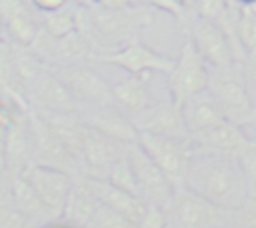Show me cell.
<instances>
[{
    "label": "cell",
    "mask_w": 256,
    "mask_h": 228,
    "mask_svg": "<svg viewBox=\"0 0 256 228\" xmlns=\"http://www.w3.org/2000/svg\"><path fill=\"white\" fill-rule=\"evenodd\" d=\"M76 26H78L76 12L66 10V8H60L56 12H48L46 18L42 20V28L54 38H64V36L76 32Z\"/></svg>",
    "instance_id": "603a6c76"
},
{
    "label": "cell",
    "mask_w": 256,
    "mask_h": 228,
    "mask_svg": "<svg viewBox=\"0 0 256 228\" xmlns=\"http://www.w3.org/2000/svg\"><path fill=\"white\" fill-rule=\"evenodd\" d=\"M90 180H92L94 190H96V194L100 198V204H104V206L112 208L114 212L126 216L134 224H138L144 218V214L148 210V204L140 196L126 192V190L114 186L108 180H98V178H90Z\"/></svg>",
    "instance_id": "44dd1931"
},
{
    "label": "cell",
    "mask_w": 256,
    "mask_h": 228,
    "mask_svg": "<svg viewBox=\"0 0 256 228\" xmlns=\"http://www.w3.org/2000/svg\"><path fill=\"white\" fill-rule=\"evenodd\" d=\"M24 178L32 184V188L48 206V210L60 220L76 178L68 172L48 168V166H36V164L28 166V170L24 172Z\"/></svg>",
    "instance_id": "30bf717a"
},
{
    "label": "cell",
    "mask_w": 256,
    "mask_h": 228,
    "mask_svg": "<svg viewBox=\"0 0 256 228\" xmlns=\"http://www.w3.org/2000/svg\"><path fill=\"white\" fill-rule=\"evenodd\" d=\"M228 228H256V198H250L242 208L228 212Z\"/></svg>",
    "instance_id": "83f0119b"
},
{
    "label": "cell",
    "mask_w": 256,
    "mask_h": 228,
    "mask_svg": "<svg viewBox=\"0 0 256 228\" xmlns=\"http://www.w3.org/2000/svg\"><path fill=\"white\" fill-rule=\"evenodd\" d=\"M108 182H112L114 186H118V188L130 192V194L140 196L138 184H136V178H134V172H132V166H130V160H128V152H126V156L114 166V170H112L110 176H108Z\"/></svg>",
    "instance_id": "cb8c5ba5"
},
{
    "label": "cell",
    "mask_w": 256,
    "mask_h": 228,
    "mask_svg": "<svg viewBox=\"0 0 256 228\" xmlns=\"http://www.w3.org/2000/svg\"><path fill=\"white\" fill-rule=\"evenodd\" d=\"M226 8H228L226 0H200L198 6H196V12H198V16L216 22Z\"/></svg>",
    "instance_id": "f546056e"
},
{
    "label": "cell",
    "mask_w": 256,
    "mask_h": 228,
    "mask_svg": "<svg viewBox=\"0 0 256 228\" xmlns=\"http://www.w3.org/2000/svg\"><path fill=\"white\" fill-rule=\"evenodd\" d=\"M178 2L182 4V8H184V10H188V8H196L200 0H178Z\"/></svg>",
    "instance_id": "d590c367"
},
{
    "label": "cell",
    "mask_w": 256,
    "mask_h": 228,
    "mask_svg": "<svg viewBox=\"0 0 256 228\" xmlns=\"http://www.w3.org/2000/svg\"><path fill=\"white\" fill-rule=\"evenodd\" d=\"M224 228H228V226H224Z\"/></svg>",
    "instance_id": "60d3db41"
},
{
    "label": "cell",
    "mask_w": 256,
    "mask_h": 228,
    "mask_svg": "<svg viewBox=\"0 0 256 228\" xmlns=\"http://www.w3.org/2000/svg\"><path fill=\"white\" fill-rule=\"evenodd\" d=\"M248 126H252V128H256V104H254V110H252V118H250V122H248ZM246 126V128H248Z\"/></svg>",
    "instance_id": "74e56055"
},
{
    "label": "cell",
    "mask_w": 256,
    "mask_h": 228,
    "mask_svg": "<svg viewBox=\"0 0 256 228\" xmlns=\"http://www.w3.org/2000/svg\"><path fill=\"white\" fill-rule=\"evenodd\" d=\"M56 74L62 78V82L68 86V90L74 94V98H76L80 108L116 104L112 84H108L90 66H86V64H72V66H64V68L56 70Z\"/></svg>",
    "instance_id": "ba28073f"
},
{
    "label": "cell",
    "mask_w": 256,
    "mask_h": 228,
    "mask_svg": "<svg viewBox=\"0 0 256 228\" xmlns=\"http://www.w3.org/2000/svg\"><path fill=\"white\" fill-rule=\"evenodd\" d=\"M128 160H130V166H132V172L138 184L140 198L146 204L166 210L178 186L164 174V170L146 154V150L138 142L128 146Z\"/></svg>",
    "instance_id": "5b68a950"
},
{
    "label": "cell",
    "mask_w": 256,
    "mask_h": 228,
    "mask_svg": "<svg viewBox=\"0 0 256 228\" xmlns=\"http://www.w3.org/2000/svg\"><path fill=\"white\" fill-rule=\"evenodd\" d=\"M242 70H244V78H246V86L250 92L252 102L256 104V52H248L244 62H242Z\"/></svg>",
    "instance_id": "1f68e13d"
},
{
    "label": "cell",
    "mask_w": 256,
    "mask_h": 228,
    "mask_svg": "<svg viewBox=\"0 0 256 228\" xmlns=\"http://www.w3.org/2000/svg\"><path fill=\"white\" fill-rule=\"evenodd\" d=\"M188 38L192 40V44L196 46V50L200 52V56L204 58L208 68L218 70V68H228V66L236 64L230 42L216 22L196 16L190 24Z\"/></svg>",
    "instance_id": "8fae6325"
},
{
    "label": "cell",
    "mask_w": 256,
    "mask_h": 228,
    "mask_svg": "<svg viewBox=\"0 0 256 228\" xmlns=\"http://www.w3.org/2000/svg\"><path fill=\"white\" fill-rule=\"evenodd\" d=\"M68 0H32V4L42 12H56L66 6Z\"/></svg>",
    "instance_id": "836d02e7"
},
{
    "label": "cell",
    "mask_w": 256,
    "mask_h": 228,
    "mask_svg": "<svg viewBox=\"0 0 256 228\" xmlns=\"http://www.w3.org/2000/svg\"><path fill=\"white\" fill-rule=\"evenodd\" d=\"M136 142L146 150V154L164 170V174L176 186L184 184V176L196 150L192 136H162L140 132Z\"/></svg>",
    "instance_id": "277c9868"
},
{
    "label": "cell",
    "mask_w": 256,
    "mask_h": 228,
    "mask_svg": "<svg viewBox=\"0 0 256 228\" xmlns=\"http://www.w3.org/2000/svg\"><path fill=\"white\" fill-rule=\"evenodd\" d=\"M168 228H224L228 212L186 186H178L170 206L164 210Z\"/></svg>",
    "instance_id": "3957f363"
},
{
    "label": "cell",
    "mask_w": 256,
    "mask_h": 228,
    "mask_svg": "<svg viewBox=\"0 0 256 228\" xmlns=\"http://www.w3.org/2000/svg\"><path fill=\"white\" fill-rule=\"evenodd\" d=\"M98 6L102 8H110V10H118V8H126L132 0H96Z\"/></svg>",
    "instance_id": "e575fe53"
},
{
    "label": "cell",
    "mask_w": 256,
    "mask_h": 228,
    "mask_svg": "<svg viewBox=\"0 0 256 228\" xmlns=\"http://www.w3.org/2000/svg\"><path fill=\"white\" fill-rule=\"evenodd\" d=\"M236 2H238V4H242V6H248V8L256 4V0H236Z\"/></svg>",
    "instance_id": "f35d334b"
},
{
    "label": "cell",
    "mask_w": 256,
    "mask_h": 228,
    "mask_svg": "<svg viewBox=\"0 0 256 228\" xmlns=\"http://www.w3.org/2000/svg\"><path fill=\"white\" fill-rule=\"evenodd\" d=\"M112 90H114L116 104L130 118H136L138 114H142L146 108H150L156 102V98L148 86L146 74H128L126 78L114 82Z\"/></svg>",
    "instance_id": "ffe728a7"
},
{
    "label": "cell",
    "mask_w": 256,
    "mask_h": 228,
    "mask_svg": "<svg viewBox=\"0 0 256 228\" xmlns=\"http://www.w3.org/2000/svg\"><path fill=\"white\" fill-rule=\"evenodd\" d=\"M194 142L200 148L222 152V154H230V156H240L242 152H246L250 146L256 144L250 138V134L246 132L244 126H238V124H234L230 120H224L222 124H218L216 128L206 132L204 136L194 138Z\"/></svg>",
    "instance_id": "d6986e66"
},
{
    "label": "cell",
    "mask_w": 256,
    "mask_h": 228,
    "mask_svg": "<svg viewBox=\"0 0 256 228\" xmlns=\"http://www.w3.org/2000/svg\"><path fill=\"white\" fill-rule=\"evenodd\" d=\"M2 198L10 200L20 212H24L38 228H44L58 218L48 210L42 198L36 194L32 184L24 178V174L14 178H2Z\"/></svg>",
    "instance_id": "2e32d148"
},
{
    "label": "cell",
    "mask_w": 256,
    "mask_h": 228,
    "mask_svg": "<svg viewBox=\"0 0 256 228\" xmlns=\"http://www.w3.org/2000/svg\"><path fill=\"white\" fill-rule=\"evenodd\" d=\"M138 134L148 132V134H162V136H190L184 120H182V110L180 106L168 98V100H156L150 108H146L142 114L132 118Z\"/></svg>",
    "instance_id": "9a60e30c"
},
{
    "label": "cell",
    "mask_w": 256,
    "mask_h": 228,
    "mask_svg": "<svg viewBox=\"0 0 256 228\" xmlns=\"http://www.w3.org/2000/svg\"><path fill=\"white\" fill-rule=\"evenodd\" d=\"M30 128H32V142H34L32 164L56 168V170L68 172L74 178H78L80 168H78L76 158L70 154V150L64 146V142L34 112H30Z\"/></svg>",
    "instance_id": "9c48e42d"
},
{
    "label": "cell",
    "mask_w": 256,
    "mask_h": 228,
    "mask_svg": "<svg viewBox=\"0 0 256 228\" xmlns=\"http://www.w3.org/2000/svg\"><path fill=\"white\" fill-rule=\"evenodd\" d=\"M210 84V68L192 44V40L186 36L180 56L174 62V68L168 74V92L170 98L182 106V102L198 92L208 90Z\"/></svg>",
    "instance_id": "8992f818"
},
{
    "label": "cell",
    "mask_w": 256,
    "mask_h": 228,
    "mask_svg": "<svg viewBox=\"0 0 256 228\" xmlns=\"http://www.w3.org/2000/svg\"><path fill=\"white\" fill-rule=\"evenodd\" d=\"M4 10V26H6V36L20 44V46H30L40 32L36 26L34 18L28 14V10L22 6L20 0H4L2 4Z\"/></svg>",
    "instance_id": "7402d4cb"
},
{
    "label": "cell",
    "mask_w": 256,
    "mask_h": 228,
    "mask_svg": "<svg viewBox=\"0 0 256 228\" xmlns=\"http://www.w3.org/2000/svg\"><path fill=\"white\" fill-rule=\"evenodd\" d=\"M130 144H124L86 124L84 146L80 156V176L108 180L114 166L126 156Z\"/></svg>",
    "instance_id": "52a82bcc"
},
{
    "label": "cell",
    "mask_w": 256,
    "mask_h": 228,
    "mask_svg": "<svg viewBox=\"0 0 256 228\" xmlns=\"http://www.w3.org/2000/svg\"><path fill=\"white\" fill-rule=\"evenodd\" d=\"M84 122L124 144H134L138 140V130L132 118L118 106V104H104V106H88L78 110Z\"/></svg>",
    "instance_id": "4fadbf2b"
},
{
    "label": "cell",
    "mask_w": 256,
    "mask_h": 228,
    "mask_svg": "<svg viewBox=\"0 0 256 228\" xmlns=\"http://www.w3.org/2000/svg\"><path fill=\"white\" fill-rule=\"evenodd\" d=\"M238 38H240V44L246 50V54L248 52H256V14L246 6H242Z\"/></svg>",
    "instance_id": "d4e9b609"
},
{
    "label": "cell",
    "mask_w": 256,
    "mask_h": 228,
    "mask_svg": "<svg viewBox=\"0 0 256 228\" xmlns=\"http://www.w3.org/2000/svg\"><path fill=\"white\" fill-rule=\"evenodd\" d=\"M182 186L204 196L226 212H234L250 200L248 184L238 156L206 150L198 144Z\"/></svg>",
    "instance_id": "6da1fadb"
},
{
    "label": "cell",
    "mask_w": 256,
    "mask_h": 228,
    "mask_svg": "<svg viewBox=\"0 0 256 228\" xmlns=\"http://www.w3.org/2000/svg\"><path fill=\"white\" fill-rule=\"evenodd\" d=\"M30 106L50 112H78V102L54 70H46L30 86Z\"/></svg>",
    "instance_id": "5bb4252c"
},
{
    "label": "cell",
    "mask_w": 256,
    "mask_h": 228,
    "mask_svg": "<svg viewBox=\"0 0 256 228\" xmlns=\"http://www.w3.org/2000/svg\"><path fill=\"white\" fill-rule=\"evenodd\" d=\"M208 90L214 96V100L220 106L226 120H230L238 126H244V128L248 126V122L252 118L254 102L250 98L240 62H236L228 68H218V70L210 68Z\"/></svg>",
    "instance_id": "7a4b0ae2"
},
{
    "label": "cell",
    "mask_w": 256,
    "mask_h": 228,
    "mask_svg": "<svg viewBox=\"0 0 256 228\" xmlns=\"http://www.w3.org/2000/svg\"><path fill=\"white\" fill-rule=\"evenodd\" d=\"M142 2H148V4H152L156 8H160V10H166V12L174 14V16H182L184 14V8H182V4L178 0H142Z\"/></svg>",
    "instance_id": "d6a6232c"
},
{
    "label": "cell",
    "mask_w": 256,
    "mask_h": 228,
    "mask_svg": "<svg viewBox=\"0 0 256 228\" xmlns=\"http://www.w3.org/2000/svg\"><path fill=\"white\" fill-rule=\"evenodd\" d=\"M102 62H110L128 74H148V72H162L170 74L176 60H170L168 56L152 50L150 46L142 44L140 40H132L112 52L110 56L102 58Z\"/></svg>",
    "instance_id": "7c38bea8"
},
{
    "label": "cell",
    "mask_w": 256,
    "mask_h": 228,
    "mask_svg": "<svg viewBox=\"0 0 256 228\" xmlns=\"http://www.w3.org/2000/svg\"><path fill=\"white\" fill-rule=\"evenodd\" d=\"M238 160H240V166H242V172L248 184L250 198H256V144L250 146L246 152H242Z\"/></svg>",
    "instance_id": "f1b7e54d"
},
{
    "label": "cell",
    "mask_w": 256,
    "mask_h": 228,
    "mask_svg": "<svg viewBox=\"0 0 256 228\" xmlns=\"http://www.w3.org/2000/svg\"><path fill=\"white\" fill-rule=\"evenodd\" d=\"M90 226L92 228H136L134 222H130L126 216L114 212L112 208H108L104 204L98 206V210H96Z\"/></svg>",
    "instance_id": "4316f807"
},
{
    "label": "cell",
    "mask_w": 256,
    "mask_h": 228,
    "mask_svg": "<svg viewBox=\"0 0 256 228\" xmlns=\"http://www.w3.org/2000/svg\"><path fill=\"white\" fill-rule=\"evenodd\" d=\"M86 228H92V226H90V224H88V226H86Z\"/></svg>",
    "instance_id": "ab89813d"
},
{
    "label": "cell",
    "mask_w": 256,
    "mask_h": 228,
    "mask_svg": "<svg viewBox=\"0 0 256 228\" xmlns=\"http://www.w3.org/2000/svg\"><path fill=\"white\" fill-rule=\"evenodd\" d=\"M44 228H70V226H66L62 220H56V222H52V224H48V226H44Z\"/></svg>",
    "instance_id": "8d00e7d4"
},
{
    "label": "cell",
    "mask_w": 256,
    "mask_h": 228,
    "mask_svg": "<svg viewBox=\"0 0 256 228\" xmlns=\"http://www.w3.org/2000/svg\"><path fill=\"white\" fill-rule=\"evenodd\" d=\"M136 228H168V222H166V214L162 208L158 206H152L148 204V210L144 214V218L136 224Z\"/></svg>",
    "instance_id": "4dcf8cb0"
},
{
    "label": "cell",
    "mask_w": 256,
    "mask_h": 228,
    "mask_svg": "<svg viewBox=\"0 0 256 228\" xmlns=\"http://www.w3.org/2000/svg\"><path fill=\"white\" fill-rule=\"evenodd\" d=\"M180 110H182L184 126L192 138L204 136L206 132H210L212 128H216L218 124H222L226 120L220 106L216 104L214 96L210 94V90H204V92H198V94L186 98L182 102Z\"/></svg>",
    "instance_id": "e0dca14e"
},
{
    "label": "cell",
    "mask_w": 256,
    "mask_h": 228,
    "mask_svg": "<svg viewBox=\"0 0 256 228\" xmlns=\"http://www.w3.org/2000/svg\"><path fill=\"white\" fill-rule=\"evenodd\" d=\"M98 206H100V198L94 190L92 180L88 176H78L74 180L72 192L68 196L60 220L70 228H86L92 222Z\"/></svg>",
    "instance_id": "ac0fdd59"
},
{
    "label": "cell",
    "mask_w": 256,
    "mask_h": 228,
    "mask_svg": "<svg viewBox=\"0 0 256 228\" xmlns=\"http://www.w3.org/2000/svg\"><path fill=\"white\" fill-rule=\"evenodd\" d=\"M0 228H38L24 212H20L10 200L2 198L0 204Z\"/></svg>",
    "instance_id": "484cf974"
}]
</instances>
